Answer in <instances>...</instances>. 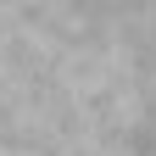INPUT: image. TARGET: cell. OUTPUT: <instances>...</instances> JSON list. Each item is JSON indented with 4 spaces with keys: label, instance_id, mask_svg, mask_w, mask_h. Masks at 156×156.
<instances>
[{
    "label": "cell",
    "instance_id": "6da1fadb",
    "mask_svg": "<svg viewBox=\"0 0 156 156\" xmlns=\"http://www.w3.org/2000/svg\"><path fill=\"white\" fill-rule=\"evenodd\" d=\"M0 156H156V0H0Z\"/></svg>",
    "mask_w": 156,
    "mask_h": 156
}]
</instances>
